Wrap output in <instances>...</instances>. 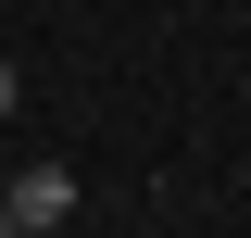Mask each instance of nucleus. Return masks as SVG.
Returning <instances> with one entry per match:
<instances>
[{
    "label": "nucleus",
    "instance_id": "obj_1",
    "mask_svg": "<svg viewBox=\"0 0 251 238\" xmlns=\"http://www.w3.org/2000/svg\"><path fill=\"white\" fill-rule=\"evenodd\" d=\"M0 213H13V238H63L75 226V176L63 163H25V176L0 188Z\"/></svg>",
    "mask_w": 251,
    "mask_h": 238
},
{
    "label": "nucleus",
    "instance_id": "obj_2",
    "mask_svg": "<svg viewBox=\"0 0 251 238\" xmlns=\"http://www.w3.org/2000/svg\"><path fill=\"white\" fill-rule=\"evenodd\" d=\"M13 100H25V75H13V63H0V125H13Z\"/></svg>",
    "mask_w": 251,
    "mask_h": 238
},
{
    "label": "nucleus",
    "instance_id": "obj_3",
    "mask_svg": "<svg viewBox=\"0 0 251 238\" xmlns=\"http://www.w3.org/2000/svg\"><path fill=\"white\" fill-rule=\"evenodd\" d=\"M0 238H13V213H0Z\"/></svg>",
    "mask_w": 251,
    "mask_h": 238
}]
</instances>
